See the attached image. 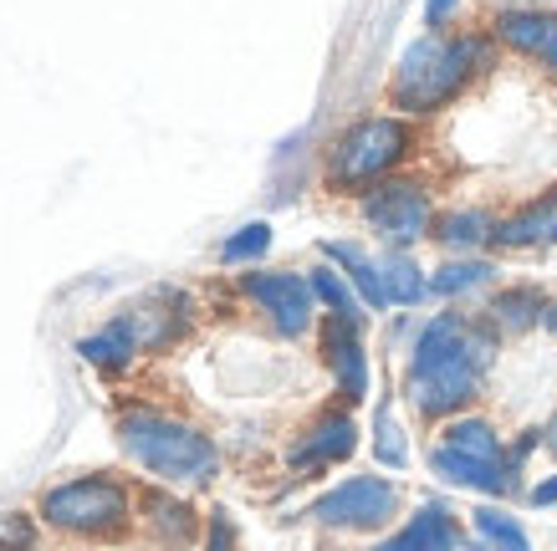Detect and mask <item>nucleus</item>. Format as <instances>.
<instances>
[{
    "label": "nucleus",
    "mask_w": 557,
    "mask_h": 551,
    "mask_svg": "<svg viewBox=\"0 0 557 551\" xmlns=\"http://www.w3.org/2000/svg\"><path fill=\"white\" fill-rule=\"evenodd\" d=\"M532 505H557V475H553V480H542L537 490H532Z\"/></svg>",
    "instance_id": "c756f323"
},
{
    "label": "nucleus",
    "mask_w": 557,
    "mask_h": 551,
    "mask_svg": "<svg viewBox=\"0 0 557 551\" xmlns=\"http://www.w3.org/2000/svg\"><path fill=\"white\" fill-rule=\"evenodd\" d=\"M537 57H542V67L557 77V16H553V32H547V47H542Z\"/></svg>",
    "instance_id": "c85d7f7f"
},
{
    "label": "nucleus",
    "mask_w": 557,
    "mask_h": 551,
    "mask_svg": "<svg viewBox=\"0 0 557 551\" xmlns=\"http://www.w3.org/2000/svg\"><path fill=\"white\" fill-rule=\"evenodd\" d=\"M405 153H409V123H399V117H358L327 153V184L333 189H369Z\"/></svg>",
    "instance_id": "20e7f679"
},
{
    "label": "nucleus",
    "mask_w": 557,
    "mask_h": 551,
    "mask_svg": "<svg viewBox=\"0 0 557 551\" xmlns=\"http://www.w3.org/2000/svg\"><path fill=\"white\" fill-rule=\"evenodd\" d=\"M246 297L271 317V327L282 337H302L312 327V312H318V297H312V281L297 276V271H246Z\"/></svg>",
    "instance_id": "6e6552de"
},
{
    "label": "nucleus",
    "mask_w": 557,
    "mask_h": 551,
    "mask_svg": "<svg viewBox=\"0 0 557 551\" xmlns=\"http://www.w3.org/2000/svg\"><path fill=\"white\" fill-rule=\"evenodd\" d=\"M496 246L507 251H532V246H557V189H547L542 200L522 204L517 215L496 220Z\"/></svg>",
    "instance_id": "9b49d317"
},
{
    "label": "nucleus",
    "mask_w": 557,
    "mask_h": 551,
    "mask_svg": "<svg viewBox=\"0 0 557 551\" xmlns=\"http://www.w3.org/2000/svg\"><path fill=\"white\" fill-rule=\"evenodd\" d=\"M491 352H496V342L486 327H475L456 312L430 317L420 327V342H414V363H409V403L430 418L456 414L460 403H471L481 393Z\"/></svg>",
    "instance_id": "f257e3e1"
},
{
    "label": "nucleus",
    "mask_w": 557,
    "mask_h": 551,
    "mask_svg": "<svg viewBox=\"0 0 557 551\" xmlns=\"http://www.w3.org/2000/svg\"><path fill=\"white\" fill-rule=\"evenodd\" d=\"M460 547V531H456V516L445 511V505H420L414 511V521L409 526H399V531L388 536V541H379L373 551H456Z\"/></svg>",
    "instance_id": "ddd939ff"
},
{
    "label": "nucleus",
    "mask_w": 557,
    "mask_h": 551,
    "mask_svg": "<svg viewBox=\"0 0 557 551\" xmlns=\"http://www.w3.org/2000/svg\"><path fill=\"white\" fill-rule=\"evenodd\" d=\"M231 541H236L231 516H225V511H215V516H210V551H231Z\"/></svg>",
    "instance_id": "cd10ccee"
},
{
    "label": "nucleus",
    "mask_w": 557,
    "mask_h": 551,
    "mask_svg": "<svg viewBox=\"0 0 557 551\" xmlns=\"http://www.w3.org/2000/svg\"><path fill=\"white\" fill-rule=\"evenodd\" d=\"M430 469H435L445 485H460V490H481V496H507L517 485V469L511 465H486V460H466V454L435 444L430 450Z\"/></svg>",
    "instance_id": "f8f14e48"
},
{
    "label": "nucleus",
    "mask_w": 557,
    "mask_h": 551,
    "mask_svg": "<svg viewBox=\"0 0 557 551\" xmlns=\"http://www.w3.org/2000/svg\"><path fill=\"white\" fill-rule=\"evenodd\" d=\"M307 281H312V297H318L322 306L333 312V317L363 327V297L354 291V281H348V276H338L333 266H318L312 276H307Z\"/></svg>",
    "instance_id": "a211bd4d"
},
{
    "label": "nucleus",
    "mask_w": 557,
    "mask_h": 551,
    "mask_svg": "<svg viewBox=\"0 0 557 551\" xmlns=\"http://www.w3.org/2000/svg\"><path fill=\"white\" fill-rule=\"evenodd\" d=\"M491 281V266L486 261H450V266H440L435 276H430V291H440V297H466V291H475V286Z\"/></svg>",
    "instance_id": "393cba45"
},
{
    "label": "nucleus",
    "mask_w": 557,
    "mask_h": 551,
    "mask_svg": "<svg viewBox=\"0 0 557 551\" xmlns=\"http://www.w3.org/2000/svg\"><path fill=\"white\" fill-rule=\"evenodd\" d=\"M373 454H379L388 469H399L409 460L405 435H399V424H394V414H388V403L379 409V418H373Z\"/></svg>",
    "instance_id": "a878e982"
},
{
    "label": "nucleus",
    "mask_w": 557,
    "mask_h": 551,
    "mask_svg": "<svg viewBox=\"0 0 557 551\" xmlns=\"http://www.w3.org/2000/svg\"><path fill=\"white\" fill-rule=\"evenodd\" d=\"M267 251H271V225L267 220H251V225H240L236 235H225L220 261H225V266H251V261H261Z\"/></svg>",
    "instance_id": "b1692460"
},
{
    "label": "nucleus",
    "mask_w": 557,
    "mask_h": 551,
    "mask_svg": "<svg viewBox=\"0 0 557 551\" xmlns=\"http://www.w3.org/2000/svg\"><path fill=\"white\" fill-rule=\"evenodd\" d=\"M547 435H553V450H557V418H553V429H547Z\"/></svg>",
    "instance_id": "2f4dec72"
},
{
    "label": "nucleus",
    "mask_w": 557,
    "mask_h": 551,
    "mask_svg": "<svg viewBox=\"0 0 557 551\" xmlns=\"http://www.w3.org/2000/svg\"><path fill=\"white\" fill-rule=\"evenodd\" d=\"M322 255L333 261V266L348 271V281H354V291L363 297V306H373V312H384L388 306V291H384V266L373 261L363 246H354V240H322Z\"/></svg>",
    "instance_id": "4468645a"
},
{
    "label": "nucleus",
    "mask_w": 557,
    "mask_h": 551,
    "mask_svg": "<svg viewBox=\"0 0 557 551\" xmlns=\"http://www.w3.org/2000/svg\"><path fill=\"white\" fill-rule=\"evenodd\" d=\"M481 67H486V41L481 36H456V41L424 36L399 57L394 83H388V102L405 108V113H435Z\"/></svg>",
    "instance_id": "7ed1b4c3"
},
{
    "label": "nucleus",
    "mask_w": 557,
    "mask_h": 551,
    "mask_svg": "<svg viewBox=\"0 0 557 551\" xmlns=\"http://www.w3.org/2000/svg\"><path fill=\"white\" fill-rule=\"evenodd\" d=\"M445 450L466 454V460H486V465H511L507 454H502V435L491 429L486 418H456L450 429H445V439H440Z\"/></svg>",
    "instance_id": "dca6fc26"
},
{
    "label": "nucleus",
    "mask_w": 557,
    "mask_h": 551,
    "mask_svg": "<svg viewBox=\"0 0 557 551\" xmlns=\"http://www.w3.org/2000/svg\"><path fill=\"white\" fill-rule=\"evenodd\" d=\"M542 312H547V301H542L537 286H507V291H496V301H491V317H496V327H507V333L537 327Z\"/></svg>",
    "instance_id": "f3484780"
},
{
    "label": "nucleus",
    "mask_w": 557,
    "mask_h": 551,
    "mask_svg": "<svg viewBox=\"0 0 557 551\" xmlns=\"http://www.w3.org/2000/svg\"><path fill=\"white\" fill-rule=\"evenodd\" d=\"M547 32H553V16H542V11H502L496 16V36L511 51H527V57H537L547 47Z\"/></svg>",
    "instance_id": "aec40b11"
},
{
    "label": "nucleus",
    "mask_w": 557,
    "mask_h": 551,
    "mask_svg": "<svg viewBox=\"0 0 557 551\" xmlns=\"http://www.w3.org/2000/svg\"><path fill=\"white\" fill-rule=\"evenodd\" d=\"M41 516L72 536H119L128 526V490L108 475H77L41 496Z\"/></svg>",
    "instance_id": "39448f33"
},
{
    "label": "nucleus",
    "mask_w": 557,
    "mask_h": 551,
    "mask_svg": "<svg viewBox=\"0 0 557 551\" xmlns=\"http://www.w3.org/2000/svg\"><path fill=\"white\" fill-rule=\"evenodd\" d=\"M440 246H450V251H475V246H486L491 235H496V220L486 210H456V215H445L435 225Z\"/></svg>",
    "instance_id": "412c9836"
},
{
    "label": "nucleus",
    "mask_w": 557,
    "mask_h": 551,
    "mask_svg": "<svg viewBox=\"0 0 557 551\" xmlns=\"http://www.w3.org/2000/svg\"><path fill=\"white\" fill-rule=\"evenodd\" d=\"M430 220H435V210H430V189L414 184V179H388L363 200V225H369L379 240H388L394 251L414 246V240L430 230Z\"/></svg>",
    "instance_id": "423d86ee"
},
{
    "label": "nucleus",
    "mask_w": 557,
    "mask_h": 551,
    "mask_svg": "<svg viewBox=\"0 0 557 551\" xmlns=\"http://www.w3.org/2000/svg\"><path fill=\"white\" fill-rule=\"evenodd\" d=\"M358 450V424L348 414H322L312 429H307L297 444H292V469H327L338 465V460H348V454Z\"/></svg>",
    "instance_id": "1a4fd4ad"
},
{
    "label": "nucleus",
    "mask_w": 557,
    "mask_h": 551,
    "mask_svg": "<svg viewBox=\"0 0 557 551\" xmlns=\"http://www.w3.org/2000/svg\"><path fill=\"white\" fill-rule=\"evenodd\" d=\"M119 444L128 460H138L149 475L170 485H210L220 469V450L210 444V435L159 409H123Z\"/></svg>",
    "instance_id": "f03ea898"
},
{
    "label": "nucleus",
    "mask_w": 557,
    "mask_h": 551,
    "mask_svg": "<svg viewBox=\"0 0 557 551\" xmlns=\"http://www.w3.org/2000/svg\"><path fill=\"white\" fill-rule=\"evenodd\" d=\"M134 352H138V333L128 327V317L108 322L102 333H92V337H83V342H77V358H83V363H92V367H108V373L128 367V363H134Z\"/></svg>",
    "instance_id": "2eb2a0df"
},
{
    "label": "nucleus",
    "mask_w": 557,
    "mask_h": 551,
    "mask_svg": "<svg viewBox=\"0 0 557 551\" xmlns=\"http://www.w3.org/2000/svg\"><path fill=\"white\" fill-rule=\"evenodd\" d=\"M144 511H149L153 531L164 536L170 547H185L189 536H195V511H189L185 501L164 496V490H144Z\"/></svg>",
    "instance_id": "6ab92c4d"
},
{
    "label": "nucleus",
    "mask_w": 557,
    "mask_h": 551,
    "mask_svg": "<svg viewBox=\"0 0 557 551\" xmlns=\"http://www.w3.org/2000/svg\"><path fill=\"white\" fill-rule=\"evenodd\" d=\"M471 526H475V536H481V547L486 551H532L527 531L507 516V511H496V505H481V511L471 516Z\"/></svg>",
    "instance_id": "5701e85b"
},
{
    "label": "nucleus",
    "mask_w": 557,
    "mask_h": 551,
    "mask_svg": "<svg viewBox=\"0 0 557 551\" xmlns=\"http://www.w3.org/2000/svg\"><path fill=\"white\" fill-rule=\"evenodd\" d=\"M542 327H553V333H557V301H547V312H542Z\"/></svg>",
    "instance_id": "7c9ffc66"
},
{
    "label": "nucleus",
    "mask_w": 557,
    "mask_h": 551,
    "mask_svg": "<svg viewBox=\"0 0 557 551\" xmlns=\"http://www.w3.org/2000/svg\"><path fill=\"white\" fill-rule=\"evenodd\" d=\"M399 511V490L384 475H354V480L333 485L327 496L312 501V516L322 526H343V531H363V526H384Z\"/></svg>",
    "instance_id": "0eeeda50"
},
{
    "label": "nucleus",
    "mask_w": 557,
    "mask_h": 551,
    "mask_svg": "<svg viewBox=\"0 0 557 551\" xmlns=\"http://www.w3.org/2000/svg\"><path fill=\"white\" fill-rule=\"evenodd\" d=\"M322 352H327V363H333V378H338L343 399H369V352L358 342V327L354 322H327V333H322Z\"/></svg>",
    "instance_id": "9d476101"
},
{
    "label": "nucleus",
    "mask_w": 557,
    "mask_h": 551,
    "mask_svg": "<svg viewBox=\"0 0 557 551\" xmlns=\"http://www.w3.org/2000/svg\"><path fill=\"white\" fill-rule=\"evenodd\" d=\"M456 5L460 0H424V26H430V32H445L450 16H456Z\"/></svg>",
    "instance_id": "bb28decb"
},
{
    "label": "nucleus",
    "mask_w": 557,
    "mask_h": 551,
    "mask_svg": "<svg viewBox=\"0 0 557 551\" xmlns=\"http://www.w3.org/2000/svg\"><path fill=\"white\" fill-rule=\"evenodd\" d=\"M384 291H388V306H414V301H424V291H430V281H424V271L409 261L405 251H388L384 261Z\"/></svg>",
    "instance_id": "4be33fe9"
}]
</instances>
